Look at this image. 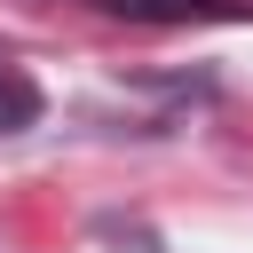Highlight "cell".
<instances>
[{
	"label": "cell",
	"instance_id": "obj_1",
	"mask_svg": "<svg viewBox=\"0 0 253 253\" xmlns=\"http://www.w3.org/2000/svg\"><path fill=\"white\" fill-rule=\"evenodd\" d=\"M119 16H134V24H174V16H206L213 0H111Z\"/></svg>",
	"mask_w": 253,
	"mask_h": 253
}]
</instances>
